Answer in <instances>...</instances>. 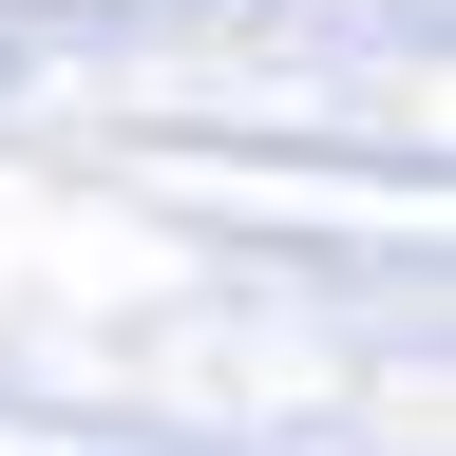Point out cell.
Segmentation results:
<instances>
[]
</instances>
